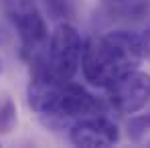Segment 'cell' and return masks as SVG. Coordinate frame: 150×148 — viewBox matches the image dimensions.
Segmentation results:
<instances>
[{"mask_svg": "<svg viewBox=\"0 0 150 148\" xmlns=\"http://www.w3.org/2000/svg\"><path fill=\"white\" fill-rule=\"evenodd\" d=\"M43 2L53 21L67 23L75 14V0H43Z\"/></svg>", "mask_w": 150, "mask_h": 148, "instance_id": "obj_7", "label": "cell"}, {"mask_svg": "<svg viewBox=\"0 0 150 148\" xmlns=\"http://www.w3.org/2000/svg\"><path fill=\"white\" fill-rule=\"evenodd\" d=\"M85 43L79 30L69 23H59L49 37L43 59L35 61V73H47L59 81H71L81 67Z\"/></svg>", "mask_w": 150, "mask_h": 148, "instance_id": "obj_3", "label": "cell"}, {"mask_svg": "<svg viewBox=\"0 0 150 148\" xmlns=\"http://www.w3.org/2000/svg\"><path fill=\"white\" fill-rule=\"evenodd\" d=\"M10 14H12L14 28L18 33V39H21L23 57L30 59V63L43 59L45 49L49 45V28H47L43 14L35 6V2L14 0Z\"/></svg>", "mask_w": 150, "mask_h": 148, "instance_id": "obj_4", "label": "cell"}, {"mask_svg": "<svg viewBox=\"0 0 150 148\" xmlns=\"http://www.w3.org/2000/svg\"><path fill=\"white\" fill-rule=\"evenodd\" d=\"M69 140L83 148H108L120 140V130L110 118L96 114L77 120L69 128Z\"/></svg>", "mask_w": 150, "mask_h": 148, "instance_id": "obj_6", "label": "cell"}, {"mask_svg": "<svg viewBox=\"0 0 150 148\" xmlns=\"http://www.w3.org/2000/svg\"><path fill=\"white\" fill-rule=\"evenodd\" d=\"M128 132H130V136L134 138V140H140L146 132L150 130V114L146 116H138V118H132L130 124H128Z\"/></svg>", "mask_w": 150, "mask_h": 148, "instance_id": "obj_9", "label": "cell"}, {"mask_svg": "<svg viewBox=\"0 0 150 148\" xmlns=\"http://www.w3.org/2000/svg\"><path fill=\"white\" fill-rule=\"evenodd\" d=\"M105 2H114L116 4V2H128V0H105Z\"/></svg>", "mask_w": 150, "mask_h": 148, "instance_id": "obj_11", "label": "cell"}, {"mask_svg": "<svg viewBox=\"0 0 150 148\" xmlns=\"http://www.w3.org/2000/svg\"><path fill=\"white\" fill-rule=\"evenodd\" d=\"M18 122L16 116V106L10 98H4L0 103V134H8L10 130H14V126Z\"/></svg>", "mask_w": 150, "mask_h": 148, "instance_id": "obj_8", "label": "cell"}, {"mask_svg": "<svg viewBox=\"0 0 150 148\" xmlns=\"http://www.w3.org/2000/svg\"><path fill=\"white\" fill-rule=\"evenodd\" d=\"M28 106L47 126H73L77 120L96 116L103 110L101 101L85 87L59 81L47 73H35L28 85Z\"/></svg>", "mask_w": 150, "mask_h": 148, "instance_id": "obj_1", "label": "cell"}, {"mask_svg": "<svg viewBox=\"0 0 150 148\" xmlns=\"http://www.w3.org/2000/svg\"><path fill=\"white\" fill-rule=\"evenodd\" d=\"M140 39H142V49H144V59L150 63V25L140 33Z\"/></svg>", "mask_w": 150, "mask_h": 148, "instance_id": "obj_10", "label": "cell"}, {"mask_svg": "<svg viewBox=\"0 0 150 148\" xmlns=\"http://www.w3.org/2000/svg\"><path fill=\"white\" fill-rule=\"evenodd\" d=\"M105 91L110 106L116 112L124 116L138 114L150 103V75L134 69L114 81Z\"/></svg>", "mask_w": 150, "mask_h": 148, "instance_id": "obj_5", "label": "cell"}, {"mask_svg": "<svg viewBox=\"0 0 150 148\" xmlns=\"http://www.w3.org/2000/svg\"><path fill=\"white\" fill-rule=\"evenodd\" d=\"M0 71H2V61H0Z\"/></svg>", "mask_w": 150, "mask_h": 148, "instance_id": "obj_12", "label": "cell"}, {"mask_svg": "<svg viewBox=\"0 0 150 148\" xmlns=\"http://www.w3.org/2000/svg\"><path fill=\"white\" fill-rule=\"evenodd\" d=\"M142 61L144 49L140 35L120 28L91 39L85 45L81 71L85 81L108 89L120 77L138 69Z\"/></svg>", "mask_w": 150, "mask_h": 148, "instance_id": "obj_2", "label": "cell"}]
</instances>
